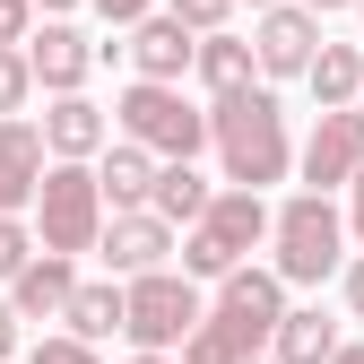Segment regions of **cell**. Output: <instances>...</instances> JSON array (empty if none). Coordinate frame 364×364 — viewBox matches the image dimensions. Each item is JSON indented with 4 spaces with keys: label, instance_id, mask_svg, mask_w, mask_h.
I'll return each instance as SVG.
<instances>
[{
    "label": "cell",
    "instance_id": "cell-18",
    "mask_svg": "<svg viewBox=\"0 0 364 364\" xmlns=\"http://www.w3.org/2000/svg\"><path fill=\"white\" fill-rule=\"evenodd\" d=\"M70 338H87V347H105V338H122L130 330V287H113V278H87L78 295H70Z\"/></svg>",
    "mask_w": 364,
    "mask_h": 364
},
{
    "label": "cell",
    "instance_id": "cell-39",
    "mask_svg": "<svg viewBox=\"0 0 364 364\" xmlns=\"http://www.w3.org/2000/svg\"><path fill=\"white\" fill-rule=\"evenodd\" d=\"M355 105H364V96H355Z\"/></svg>",
    "mask_w": 364,
    "mask_h": 364
},
{
    "label": "cell",
    "instance_id": "cell-4",
    "mask_svg": "<svg viewBox=\"0 0 364 364\" xmlns=\"http://www.w3.org/2000/svg\"><path fill=\"white\" fill-rule=\"evenodd\" d=\"M269 269H278L287 287H321V278H338L347 269V217L321 200V191H295L287 208H278V235H269Z\"/></svg>",
    "mask_w": 364,
    "mask_h": 364
},
{
    "label": "cell",
    "instance_id": "cell-27",
    "mask_svg": "<svg viewBox=\"0 0 364 364\" xmlns=\"http://www.w3.org/2000/svg\"><path fill=\"white\" fill-rule=\"evenodd\" d=\"M9 43H35V0H0V53Z\"/></svg>",
    "mask_w": 364,
    "mask_h": 364
},
{
    "label": "cell",
    "instance_id": "cell-7",
    "mask_svg": "<svg viewBox=\"0 0 364 364\" xmlns=\"http://www.w3.org/2000/svg\"><path fill=\"white\" fill-rule=\"evenodd\" d=\"M304 191H355L364 182V105H347V113H312V139H304Z\"/></svg>",
    "mask_w": 364,
    "mask_h": 364
},
{
    "label": "cell",
    "instance_id": "cell-20",
    "mask_svg": "<svg viewBox=\"0 0 364 364\" xmlns=\"http://www.w3.org/2000/svg\"><path fill=\"white\" fill-rule=\"evenodd\" d=\"M260 347H269V338H260L252 321H235V312H217V304H208V321L191 330L182 364H260Z\"/></svg>",
    "mask_w": 364,
    "mask_h": 364
},
{
    "label": "cell",
    "instance_id": "cell-29",
    "mask_svg": "<svg viewBox=\"0 0 364 364\" xmlns=\"http://www.w3.org/2000/svg\"><path fill=\"white\" fill-rule=\"evenodd\" d=\"M347 312H355V321H364V252L347 260Z\"/></svg>",
    "mask_w": 364,
    "mask_h": 364
},
{
    "label": "cell",
    "instance_id": "cell-37",
    "mask_svg": "<svg viewBox=\"0 0 364 364\" xmlns=\"http://www.w3.org/2000/svg\"><path fill=\"white\" fill-rule=\"evenodd\" d=\"M355 18H364V0H355Z\"/></svg>",
    "mask_w": 364,
    "mask_h": 364
},
{
    "label": "cell",
    "instance_id": "cell-24",
    "mask_svg": "<svg viewBox=\"0 0 364 364\" xmlns=\"http://www.w3.org/2000/svg\"><path fill=\"white\" fill-rule=\"evenodd\" d=\"M35 252H43L35 225H26V217H0V287H18L26 269H35Z\"/></svg>",
    "mask_w": 364,
    "mask_h": 364
},
{
    "label": "cell",
    "instance_id": "cell-12",
    "mask_svg": "<svg viewBox=\"0 0 364 364\" xmlns=\"http://www.w3.org/2000/svg\"><path fill=\"white\" fill-rule=\"evenodd\" d=\"M26 61H35V87H43V96H78L87 70H96V43H87L70 18H43V35L26 43Z\"/></svg>",
    "mask_w": 364,
    "mask_h": 364
},
{
    "label": "cell",
    "instance_id": "cell-25",
    "mask_svg": "<svg viewBox=\"0 0 364 364\" xmlns=\"http://www.w3.org/2000/svg\"><path fill=\"white\" fill-rule=\"evenodd\" d=\"M165 9L191 26V35H225V18H235V0H165Z\"/></svg>",
    "mask_w": 364,
    "mask_h": 364
},
{
    "label": "cell",
    "instance_id": "cell-14",
    "mask_svg": "<svg viewBox=\"0 0 364 364\" xmlns=\"http://www.w3.org/2000/svg\"><path fill=\"white\" fill-rule=\"evenodd\" d=\"M217 312H235V321H252L260 338H278V321H287V278L278 269H235V278H217Z\"/></svg>",
    "mask_w": 364,
    "mask_h": 364
},
{
    "label": "cell",
    "instance_id": "cell-16",
    "mask_svg": "<svg viewBox=\"0 0 364 364\" xmlns=\"http://www.w3.org/2000/svg\"><path fill=\"white\" fill-rule=\"evenodd\" d=\"M156 156L148 148H130V139H113L105 156H96V182H105V208L113 217H130V208H156Z\"/></svg>",
    "mask_w": 364,
    "mask_h": 364
},
{
    "label": "cell",
    "instance_id": "cell-36",
    "mask_svg": "<svg viewBox=\"0 0 364 364\" xmlns=\"http://www.w3.org/2000/svg\"><path fill=\"white\" fill-rule=\"evenodd\" d=\"M252 9H260V18H269V9H287V0H252Z\"/></svg>",
    "mask_w": 364,
    "mask_h": 364
},
{
    "label": "cell",
    "instance_id": "cell-5",
    "mask_svg": "<svg viewBox=\"0 0 364 364\" xmlns=\"http://www.w3.org/2000/svg\"><path fill=\"white\" fill-rule=\"evenodd\" d=\"M105 182H96V165H53L43 173V200H35V243L43 252H61V260H87L105 243Z\"/></svg>",
    "mask_w": 364,
    "mask_h": 364
},
{
    "label": "cell",
    "instance_id": "cell-21",
    "mask_svg": "<svg viewBox=\"0 0 364 364\" xmlns=\"http://www.w3.org/2000/svg\"><path fill=\"white\" fill-rule=\"evenodd\" d=\"M312 105H321V113H347L355 96H364V53H355V43H321V61H312Z\"/></svg>",
    "mask_w": 364,
    "mask_h": 364
},
{
    "label": "cell",
    "instance_id": "cell-35",
    "mask_svg": "<svg viewBox=\"0 0 364 364\" xmlns=\"http://www.w3.org/2000/svg\"><path fill=\"white\" fill-rule=\"evenodd\" d=\"M338 364H364V347H338Z\"/></svg>",
    "mask_w": 364,
    "mask_h": 364
},
{
    "label": "cell",
    "instance_id": "cell-33",
    "mask_svg": "<svg viewBox=\"0 0 364 364\" xmlns=\"http://www.w3.org/2000/svg\"><path fill=\"white\" fill-rule=\"evenodd\" d=\"M35 9H43V18H70V9H78V0H35Z\"/></svg>",
    "mask_w": 364,
    "mask_h": 364
},
{
    "label": "cell",
    "instance_id": "cell-3",
    "mask_svg": "<svg viewBox=\"0 0 364 364\" xmlns=\"http://www.w3.org/2000/svg\"><path fill=\"white\" fill-rule=\"evenodd\" d=\"M113 122H122V139L148 148L156 165H191V156L208 148V113L182 96V87H148V78H130L122 96H113Z\"/></svg>",
    "mask_w": 364,
    "mask_h": 364
},
{
    "label": "cell",
    "instance_id": "cell-38",
    "mask_svg": "<svg viewBox=\"0 0 364 364\" xmlns=\"http://www.w3.org/2000/svg\"><path fill=\"white\" fill-rule=\"evenodd\" d=\"M260 364H269V355H260Z\"/></svg>",
    "mask_w": 364,
    "mask_h": 364
},
{
    "label": "cell",
    "instance_id": "cell-28",
    "mask_svg": "<svg viewBox=\"0 0 364 364\" xmlns=\"http://www.w3.org/2000/svg\"><path fill=\"white\" fill-rule=\"evenodd\" d=\"M87 9H96L105 26H148V18H156V0H87Z\"/></svg>",
    "mask_w": 364,
    "mask_h": 364
},
{
    "label": "cell",
    "instance_id": "cell-31",
    "mask_svg": "<svg viewBox=\"0 0 364 364\" xmlns=\"http://www.w3.org/2000/svg\"><path fill=\"white\" fill-rule=\"evenodd\" d=\"M347 235L364 243V182H355V200H347Z\"/></svg>",
    "mask_w": 364,
    "mask_h": 364
},
{
    "label": "cell",
    "instance_id": "cell-23",
    "mask_svg": "<svg viewBox=\"0 0 364 364\" xmlns=\"http://www.w3.org/2000/svg\"><path fill=\"white\" fill-rule=\"evenodd\" d=\"M35 105V61H26V43H9L0 53V122H26Z\"/></svg>",
    "mask_w": 364,
    "mask_h": 364
},
{
    "label": "cell",
    "instance_id": "cell-13",
    "mask_svg": "<svg viewBox=\"0 0 364 364\" xmlns=\"http://www.w3.org/2000/svg\"><path fill=\"white\" fill-rule=\"evenodd\" d=\"M43 148H53V165H96V156L113 148L105 105H87V96H53V113H43Z\"/></svg>",
    "mask_w": 364,
    "mask_h": 364
},
{
    "label": "cell",
    "instance_id": "cell-34",
    "mask_svg": "<svg viewBox=\"0 0 364 364\" xmlns=\"http://www.w3.org/2000/svg\"><path fill=\"white\" fill-rule=\"evenodd\" d=\"M130 364H182V355H130Z\"/></svg>",
    "mask_w": 364,
    "mask_h": 364
},
{
    "label": "cell",
    "instance_id": "cell-30",
    "mask_svg": "<svg viewBox=\"0 0 364 364\" xmlns=\"http://www.w3.org/2000/svg\"><path fill=\"white\" fill-rule=\"evenodd\" d=\"M0 364H18V312L0 304Z\"/></svg>",
    "mask_w": 364,
    "mask_h": 364
},
{
    "label": "cell",
    "instance_id": "cell-22",
    "mask_svg": "<svg viewBox=\"0 0 364 364\" xmlns=\"http://www.w3.org/2000/svg\"><path fill=\"white\" fill-rule=\"evenodd\" d=\"M208 200H217V191H208V173H200V165H165V173H156V217L182 225V235L208 217Z\"/></svg>",
    "mask_w": 364,
    "mask_h": 364
},
{
    "label": "cell",
    "instance_id": "cell-11",
    "mask_svg": "<svg viewBox=\"0 0 364 364\" xmlns=\"http://www.w3.org/2000/svg\"><path fill=\"white\" fill-rule=\"evenodd\" d=\"M43 173H53L43 122H0V217H26L43 200Z\"/></svg>",
    "mask_w": 364,
    "mask_h": 364
},
{
    "label": "cell",
    "instance_id": "cell-32",
    "mask_svg": "<svg viewBox=\"0 0 364 364\" xmlns=\"http://www.w3.org/2000/svg\"><path fill=\"white\" fill-rule=\"evenodd\" d=\"M304 9H312V18H330V9H355V0H304Z\"/></svg>",
    "mask_w": 364,
    "mask_h": 364
},
{
    "label": "cell",
    "instance_id": "cell-8",
    "mask_svg": "<svg viewBox=\"0 0 364 364\" xmlns=\"http://www.w3.org/2000/svg\"><path fill=\"white\" fill-rule=\"evenodd\" d=\"M321 18L304 9V0H287V9L252 18V53H260V78H312V61H321Z\"/></svg>",
    "mask_w": 364,
    "mask_h": 364
},
{
    "label": "cell",
    "instance_id": "cell-15",
    "mask_svg": "<svg viewBox=\"0 0 364 364\" xmlns=\"http://www.w3.org/2000/svg\"><path fill=\"white\" fill-rule=\"evenodd\" d=\"M78 287H87V278H78V260H61V252H35V269L9 287V312H18V321H61Z\"/></svg>",
    "mask_w": 364,
    "mask_h": 364
},
{
    "label": "cell",
    "instance_id": "cell-19",
    "mask_svg": "<svg viewBox=\"0 0 364 364\" xmlns=\"http://www.w3.org/2000/svg\"><path fill=\"white\" fill-rule=\"evenodd\" d=\"M338 321H330V312L321 304H304V312H287V321H278V338H269V364H338Z\"/></svg>",
    "mask_w": 364,
    "mask_h": 364
},
{
    "label": "cell",
    "instance_id": "cell-10",
    "mask_svg": "<svg viewBox=\"0 0 364 364\" xmlns=\"http://www.w3.org/2000/svg\"><path fill=\"white\" fill-rule=\"evenodd\" d=\"M122 53H130V70H139L148 87H182V78L200 70V35L182 26L173 9H156L148 26H130V43H122Z\"/></svg>",
    "mask_w": 364,
    "mask_h": 364
},
{
    "label": "cell",
    "instance_id": "cell-26",
    "mask_svg": "<svg viewBox=\"0 0 364 364\" xmlns=\"http://www.w3.org/2000/svg\"><path fill=\"white\" fill-rule=\"evenodd\" d=\"M26 364H105V355L87 347V338H70V330H61V338H35V347H26Z\"/></svg>",
    "mask_w": 364,
    "mask_h": 364
},
{
    "label": "cell",
    "instance_id": "cell-2",
    "mask_svg": "<svg viewBox=\"0 0 364 364\" xmlns=\"http://www.w3.org/2000/svg\"><path fill=\"white\" fill-rule=\"evenodd\" d=\"M269 235H278V208L260 191H217L208 217L182 235V278H235V269H252V252Z\"/></svg>",
    "mask_w": 364,
    "mask_h": 364
},
{
    "label": "cell",
    "instance_id": "cell-1",
    "mask_svg": "<svg viewBox=\"0 0 364 364\" xmlns=\"http://www.w3.org/2000/svg\"><path fill=\"white\" fill-rule=\"evenodd\" d=\"M208 148L225 165L235 191H269V182H287L295 148H287V105L269 96V87H243V96L208 105Z\"/></svg>",
    "mask_w": 364,
    "mask_h": 364
},
{
    "label": "cell",
    "instance_id": "cell-9",
    "mask_svg": "<svg viewBox=\"0 0 364 364\" xmlns=\"http://www.w3.org/2000/svg\"><path fill=\"white\" fill-rule=\"evenodd\" d=\"M105 269H113V278L130 287V278H156V269H173V225L156 217V208H130V217H105Z\"/></svg>",
    "mask_w": 364,
    "mask_h": 364
},
{
    "label": "cell",
    "instance_id": "cell-17",
    "mask_svg": "<svg viewBox=\"0 0 364 364\" xmlns=\"http://www.w3.org/2000/svg\"><path fill=\"white\" fill-rule=\"evenodd\" d=\"M191 78L208 87V105H225V96H243V87H260V53L243 35H200V70Z\"/></svg>",
    "mask_w": 364,
    "mask_h": 364
},
{
    "label": "cell",
    "instance_id": "cell-6",
    "mask_svg": "<svg viewBox=\"0 0 364 364\" xmlns=\"http://www.w3.org/2000/svg\"><path fill=\"white\" fill-rule=\"evenodd\" d=\"M200 321H208V304H200V287L182 278V269L130 278V330H122V338L139 347V355H182Z\"/></svg>",
    "mask_w": 364,
    "mask_h": 364
}]
</instances>
